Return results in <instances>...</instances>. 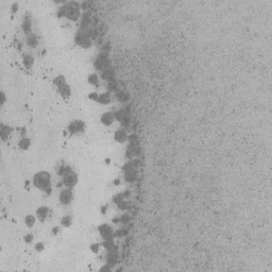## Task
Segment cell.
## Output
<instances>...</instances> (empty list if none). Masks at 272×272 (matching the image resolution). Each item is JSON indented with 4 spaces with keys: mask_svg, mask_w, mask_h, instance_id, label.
<instances>
[{
    "mask_svg": "<svg viewBox=\"0 0 272 272\" xmlns=\"http://www.w3.org/2000/svg\"><path fill=\"white\" fill-rule=\"evenodd\" d=\"M22 30H24V32L27 35L31 34L32 27H31V20H30L29 17H26V18L24 19V22H22Z\"/></svg>",
    "mask_w": 272,
    "mask_h": 272,
    "instance_id": "ac0fdd59",
    "label": "cell"
},
{
    "mask_svg": "<svg viewBox=\"0 0 272 272\" xmlns=\"http://www.w3.org/2000/svg\"><path fill=\"white\" fill-rule=\"evenodd\" d=\"M72 199H74V194H72V191L70 190V188H65L60 193L59 200L63 205H68V204H70Z\"/></svg>",
    "mask_w": 272,
    "mask_h": 272,
    "instance_id": "5b68a950",
    "label": "cell"
},
{
    "mask_svg": "<svg viewBox=\"0 0 272 272\" xmlns=\"http://www.w3.org/2000/svg\"><path fill=\"white\" fill-rule=\"evenodd\" d=\"M108 91H109H109H118V86H117L116 82H114V81L109 82Z\"/></svg>",
    "mask_w": 272,
    "mask_h": 272,
    "instance_id": "f546056e",
    "label": "cell"
},
{
    "mask_svg": "<svg viewBox=\"0 0 272 272\" xmlns=\"http://www.w3.org/2000/svg\"><path fill=\"white\" fill-rule=\"evenodd\" d=\"M91 2H83L81 6H82L83 9H88V7L91 6Z\"/></svg>",
    "mask_w": 272,
    "mask_h": 272,
    "instance_id": "60d3db41",
    "label": "cell"
},
{
    "mask_svg": "<svg viewBox=\"0 0 272 272\" xmlns=\"http://www.w3.org/2000/svg\"><path fill=\"white\" fill-rule=\"evenodd\" d=\"M128 136L129 135L127 134V132L124 131L123 129L117 130L114 133V139L119 144H123L126 143V141H128Z\"/></svg>",
    "mask_w": 272,
    "mask_h": 272,
    "instance_id": "9c48e42d",
    "label": "cell"
},
{
    "mask_svg": "<svg viewBox=\"0 0 272 272\" xmlns=\"http://www.w3.org/2000/svg\"><path fill=\"white\" fill-rule=\"evenodd\" d=\"M95 66L98 69H101V70L105 69L106 66H108V56H106V54H100V56L95 61Z\"/></svg>",
    "mask_w": 272,
    "mask_h": 272,
    "instance_id": "30bf717a",
    "label": "cell"
},
{
    "mask_svg": "<svg viewBox=\"0 0 272 272\" xmlns=\"http://www.w3.org/2000/svg\"><path fill=\"white\" fill-rule=\"evenodd\" d=\"M102 247H103L105 250L108 251H112L113 250V248L115 247V243H114V239L112 238H106V239H103V241H102Z\"/></svg>",
    "mask_w": 272,
    "mask_h": 272,
    "instance_id": "d6986e66",
    "label": "cell"
},
{
    "mask_svg": "<svg viewBox=\"0 0 272 272\" xmlns=\"http://www.w3.org/2000/svg\"><path fill=\"white\" fill-rule=\"evenodd\" d=\"M89 249H91V251L93 252V253H95V254H97L99 252V250H100V244L99 243H91V247H89Z\"/></svg>",
    "mask_w": 272,
    "mask_h": 272,
    "instance_id": "836d02e7",
    "label": "cell"
},
{
    "mask_svg": "<svg viewBox=\"0 0 272 272\" xmlns=\"http://www.w3.org/2000/svg\"><path fill=\"white\" fill-rule=\"evenodd\" d=\"M57 16L62 18L63 16H66V7H61L57 11Z\"/></svg>",
    "mask_w": 272,
    "mask_h": 272,
    "instance_id": "8d00e7d4",
    "label": "cell"
},
{
    "mask_svg": "<svg viewBox=\"0 0 272 272\" xmlns=\"http://www.w3.org/2000/svg\"><path fill=\"white\" fill-rule=\"evenodd\" d=\"M123 230H124V229H120V230H119V231H117L116 233L114 234V235H115V236H117V237H121V236L124 234Z\"/></svg>",
    "mask_w": 272,
    "mask_h": 272,
    "instance_id": "f35d334b",
    "label": "cell"
},
{
    "mask_svg": "<svg viewBox=\"0 0 272 272\" xmlns=\"http://www.w3.org/2000/svg\"><path fill=\"white\" fill-rule=\"evenodd\" d=\"M24 65L27 67V68H31L32 66H33L34 64V59L32 56H30V54H26V56H24Z\"/></svg>",
    "mask_w": 272,
    "mask_h": 272,
    "instance_id": "603a6c76",
    "label": "cell"
},
{
    "mask_svg": "<svg viewBox=\"0 0 272 272\" xmlns=\"http://www.w3.org/2000/svg\"><path fill=\"white\" fill-rule=\"evenodd\" d=\"M116 263V255L114 253H112L111 251H109L108 255H106V264H109V266L114 265Z\"/></svg>",
    "mask_w": 272,
    "mask_h": 272,
    "instance_id": "f1b7e54d",
    "label": "cell"
},
{
    "mask_svg": "<svg viewBox=\"0 0 272 272\" xmlns=\"http://www.w3.org/2000/svg\"><path fill=\"white\" fill-rule=\"evenodd\" d=\"M128 116V115L126 114V112L123 111V109H118V111H116L114 113V117H115V120L117 121H122L124 119V117Z\"/></svg>",
    "mask_w": 272,
    "mask_h": 272,
    "instance_id": "4316f807",
    "label": "cell"
},
{
    "mask_svg": "<svg viewBox=\"0 0 272 272\" xmlns=\"http://www.w3.org/2000/svg\"><path fill=\"white\" fill-rule=\"evenodd\" d=\"M116 98L120 102H126L129 99V95L123 91H116Z\"/></svg>",
    "mask_w": 272,
    "mask_h": 272,
    "instance_id": "cb8c5ba5",
    "label": "cell"
},
{
    "mask_svg": "<svg viewBox=\"0 0 272 272\" xmlns=\"http://www.w3.org/2000/svg\"><path fill=\"white\" fill-rule=\"evenodd\" d=\"M74 39H76V43L83 49L89 48L91 45V39H89L88 35H86L85 33H81V32H80V33H78L76 35Z\"/></svg>",
    "mask_w": 272,
    "mask_h": 272,
    "instance_id": "277c9868",
    "label": "cell"
},
{
    "mask_svg": "<svg viewBox=\"0 0 272 272\" xmlns=\"http://www.w3.org/2000/svg\"><path fill=\"white\" fill-rule=\"evenodd\" d=\"M53 84L57 87V88H60L61 86L67 84L66 83V79H65V77L62 76V74H61V76H56V78L53 79Z\"/></svg>",
    "mask_w": 272,
    "mask_h": 272,
    "instance_id": "ffe728a7",
    "label": "cell"
},
{
    "mask_svg": "<svg viewBox=\"0 0 272 272\" xmlns=\"http://www.w3.org/2000/svg\"><path fill=\"white\" fill-rule=\"evenodd\" d=\"M114 184H116V185H119V184H120V180H115Z\"/></svg>",
    "mask_w": 272,
    "mask_h": 272,
    "instance_id": "7dc6e473",
    "label": "cell"
},
{
    "mask_svg": "<svg viewBox=\"0 0 272 272\" xmlns=\"http://www.w3.org/2000/svg\"><path fill=\"white\" fill-rule=\"evenodd\" d=\"M56 172H57V176H62V178H64V176H66L67 174L71 173L72 170H71V168L69 166L63 165V166H60L59 167V169L56 170Z\"/></svg>",
    "mask_w": 272,
    "mask_h": 272,
    "instance_id": "2e32d148",
    "label": "cell"
},
{
    "mask_svg": "<svg viewBox=\"0 0 272 272\" xmlns=\"http://www.w3.org/2000/svg\"><path fill=\"white\" fill-rule=\"evenodd\" d=\"M24 221H25V224H26L28 228H32V226H34V224H35L36 218L33 215H27L25 217Z\"/></svg>",
    "mask_w": 272,
    "mask_h": 272,
    "instance_id": "44dd1931",
    "label": "cell"
},
{
    "mask_svg": "<svg viewBox=\"0 0 272 272\" xmlns=\"http://www.w3.org/2000/svg\"><path fill=\"white\" fill-rule=\"evenodd\" d=\"M59 91H60V95H61V96L63 97V98H65V99L69 98V97H70V95H71V88H70V86H69L68 84H65V85L60 87Z\"/></svg>",
    "mask_w": 272,
    "mask_h": 272,
    "instance_id": "9a60e30c",
    "label": "cell"
},
{
    "mask_svg": "<svg viewBox=\"0 0 272 272\" xmlns=\"http://www.w3.org/2000/svg\"><path fill=\"white\" fill-rule=\"evenodd\" d=\"M33 240H34V235H33V234L28 233V234H26V235L24 236V241L26 243H33Z\"/></svg>",
    "mask_w": 272,
    "mask_h": 272,
    "instance_id": "4dcf8cb0",
    "label": "cell"
},
{
    "mask_svg": "<svg viewBox=\"0 0 272 272\" xmlns=\"http://www.w3.org/2000/svg\"><path fill=\"white\" fill-rule=\"evenodd\" d=\"M109 271V270H111V266L109 265V264H106L105 266L104 267H102V268H100V271Z\"/></svg>",
    "mask_w": 272,
    "mask_h": 272,
    "instance_id": "ab89813d",
    "label": "cell"
},
{
    "mask_svg": "<svg viewBox=\"0 0 272 272\" xmlns=\"http://www.w3.org/2000/svg\"><path fill=\"white\" fill-rule=\"evenodd\" d=\"M34 249H35L36 252H43L45 250V244H44V243H42V241H38V243H36L35 244H34Z\"/></svg>",
    "mask_w": 272,
    "mask_h": 272,
    "instance_id": "d6a6232c",
    "label": "cell"
},
{
    "mask_svg": "<svg viewBox=\"0 0 272 272\" xmlns=\"http://www.w3.org/2000/svg\"><path fill=\"white\" fill-rule=\"evenodd\" d=\"M113 222H114V223H118V222H120V221H119V217H117V218H114L113 219Z\"/></svg>",
    "mask_w": 272,
    "mask_h": 272,
    "instance_id": "bcb514c9",
    "label": "cell"
},
{
    "mask_svg": "<svg viewBox=\"0 0 272 272\" xmlns=\"http://www.w3.org/2000/svg\"><path fill=\"white\" fill-rule=\"evenodd\" d=\"M18 147L20 150H24V151L29 150V148L31 147V140H30V138H28V137H22L20 140L18 141Z\"/></svg>",
    "mask_w": 272,
    "mask_h": 272,
    "instance_id": "5bb4252c",
    "label": "cell"
},
{
    "mask_svg": "<svg viewBox=\"0 0 272 272\" xmlns=\"http://www.w3.org/2000/svg\"><path fill=\"white\" fill-rule=\"evenodd\" d=\"M113 74V72L109 68H105L103 70H101V78L102 80H111V77Z\"/></svg>",
    "mask_w": 272,
    "mask_h": 272,
    "instance_id": "83f0119b",
    "label": "cell"
},
{
    "mask_svg": "<svg viewBox=\"0 0 272 272\" xmlns=\"http://www.w3.org/2000/svg\"><path fill=\"white\" fill-rule=\"evenodd\" d=\"M130 215H128V214H122V215L119 217V221H120V223L122 224H127L128 222L130 221Z\"/></svg>",
    "mask_w": 272,
    "mask_h": 272,
    "instance_id": "1f68e13d",
    "label": "cell"
},
{
    "mask_svg": "<svg viewBox=\"0 0 272 272\" xmlns=\"http://www.w3.org/2000/svg\"><path fill=\"white\" fill-rule=\"evenodd\" d=\"M71 223H72V218H71V216L66 215V216L62 217V219H61V224L64 226V228H69V226L71 225Z\"/></svg>",
    "mask_w": 272,
    "mask_h": 272,
    "instance_id": "484cf974",
    "label": "cell"
},
{
    "mask_svg": "<svg viewBox=\"0 0 272 272\" xmlns=\"http://www.w3.org/2000/svg\"><path fill=\"white\" fill-rule=\"evenodd\" d=\"M120 123H121V126L123 127V128H127V127H129L130 123H131V118L128 117V116H126V117H124V119L120 122Z\"/></svg>",
    "mask_w": 272,
    "mask_h": 272,
    "instance_id": "d590c367",
    "label": "cell"
},
{
    "mask_svg": "<svg viewBox=\"0 0 272 272\" xmlns=\"http://www.w3.org/2000/svg\"><path fill=\"white\" fill-rule=\"evenodd\" d=\"M124 179H126V181L129 182V183H133L136 179V174L135 172H134V170L126 171V173H124Z\"/></svg>",
    "mask_w": 272,
    "mask_h": 272,
    "instance_id": "d4e9b609",
    "label": "cell"
},
{
    "mask_svg": "<svg viewBox=\"0 0 272 272\" xmlns=\"http://www.w3.org/2000/svg\"><path fill=\"white\" fill-rule=\"evenodd\" d=\"M105 212H106V205H103L101 207V213L102 214H105Z\"/></svg>",
    "mask_w": 272,
    "mask_h": 272,
    "instance_id": "f6af8a7d",
    "label": "cell"
},
{
    "mask_svg": "<svg viewBox=\"0 0 272 272\" xmlns=\"http://www.w3.org/2000/svg\"><path fill=\"white\" fill-rule=\"evenodd\" d=\"M44 193L46 194L47 196H49V194H51V193H52V188H51V187H49V188H47L46 190L44 191Z\"/></svg>",
    "mask_w": 272,
    "mask_h": 272,
    "instance_id": "7bdbcfd3",
    "label": "cell"
},
{
    "mask_svg": "<svg viewBox=\"0 0 272 272\" xmlns=\"http://www.w3.org/2000/svg\"><path fill=\"white\" fill-rule=\"evenodd\" d=\"M17 10H18V4L15 2V3L12 4V12H16Z\"/></svg>",
    "mask_w": 272,
    "mask_h": 272,
    "instance_id": "b9f144b4",
    "label": "cell"
},
{
    "mask_svg": "<svg viewBox=\"0 0 272 272\" xmlns=\"http://www.w3.org/2000/svg\"><path fill=\"white\" fill-rule=\"evenodd\" d=\"M49 215V208L47 207V206H39L38 208L36 209V216L38 217V219L41 220L42 222L46 220V218L48 217Z\"/></svg>",
    "mask_w": 272,
    "mask_h": 272,
    "instance_id": "8fae6325",
    "label": "cell"
},
{
    "mask_svg": "<svg viewBox=\"0 0 272 272\" xmlns=\"http://www.w3.org/2000/svg\"><path fill=\"white\" fill-rule=\"evenodd\" d=\"M88 99L91 101H95V102H98V99H99V94L96 93V91H93V93H91L88 95Z\"/></svg>",
    "mask_w": 272,
    "mask_h": 272,
    "instance_id": "e575fe53",
    "label": "cell"
},
{
    "mask_svg": "<svg viewBox=\"0 0 272 272\" xmlns=\"http://www.w3.org/2000/svg\"><path fill=\"white\" fill-rule=\"evenodd\" d=\"M109 102H111V94L109 91H104V93L99 95L98 103L102 104V105H108Z\"/></svg>",
    "mask_w": 272,
    "mask_h": 272,
    "instance_id": "4fadbf2b",
    "label": "cell"
},
{
    "mask_svg": "<svg viewBox=\"0 0 272 272\" xmlns=\"http://www.w3.org/2000/svg\"><path fill=\"white\" fill-rule=\"evenodd\" d=\"M62 183H63V185L66 186L67 188H71V187H74L78 183V176H77L76 173H74V172H71V173L67 174L66 176H64Z\"/></svg>",
    "mask_w": 272,
    "mask_h": 272,
    "instance_id": "52a82bcc",
    "label": "cell"
},
{
    "mask_svg": "<svg viewBox=\"0 0 272 272\" xmlns=\"http://www.w3.org/2000/svg\"><path fill=\"white\" fill-rule=\"evenodd\" d=\"M59 232H60V230H59V228H57V226H56V228L52 229V234H53V235H56V234L59 233Z\"/></svg>",
    "mask_w": 272,
    "mask_h": 272,
    "instance_id": "ee69618b",
    "label": "cell"
},
{
    "mask_svg": "<svg viewBox=\"0 0 272 272\" xmlns=\"http://www.w3.org/2000/svg\"><path fill=\"white\" fill-rule=\"evenodd\" d=\"M0 97H1V105H3V104L6 103V101H7L6 94H4L3 91H1V94H0Z\"/></svg>",
    "mask_w": 272,
    "mask_h": 272,
    "instance_id": "74e56055",
    "label": "cell"
},
{
    "mask_svg": "<svg viewBox=\"0 0 272 272\" xmlns=\"http://www.w3.org/2000/svg\"><path fill=\"white\" fill-rule=\"evenodd\" d=\"M69 20L77 21L80 17V7L77 2H69L66 6V16Z\"/></svg>",
    "mask_w": 272,
    "mask_h": 272,
    "instance_id": "7a4b0ae2",
    "label": "cell"
},
{
    "mask_svg": "<svg viewBox=\"0 0 272 272\" xmlns=\"http://www.w3.org/2000/svg\"><path fill=\"white\" fill-rule=\"evenodd\" d=\"M33 184L36 188L45 191L47 188L51 187V174L48 171H39L34 174Z\"/></svg>",
    "mask_w": 272,
    "mask_h": 272,
    "instance_id": "6da1fadb",
    "label": "cell"
},
{
    "mask_svg": "<svg viewBox=\"0 0 272 272\" xmlns=\"http://www.w3.org/2000/svg\"><path fill=\"white\" fill-rule=\"evenodd\" d=\"M98 232H99L100 236L103 239L111 238V237H113V235H114L113 229H112V226L109 225V224H108V223L100 224V225L98 226Z\"/></svg>",
    "mask_w": 272,
    "mask_h": 272,
    "instance_id": "8992f818",
    "label": "cell"
},
{
    "mask_svg": "<svg viewBox=\"0 0 272 272\" xmlns=\"http://www.w3.org/2000/svg\"><path fill=\"white\" fill-rule=\"evenodd\" d=\"M11 127L7 126V124H2L1 129H0V136H1V139L3 141H7V139L10 138V135H11Z\"/></svg>",
    "mask_w": 272,
    "mask_h": 272,
    "instance_id": "7c38bea8",
    "label": "cell"
},
{
    "mask_svg": "<svg viewBox=\"0 0 272 272\" xmlns=\"http://www.w3.org/2000/svg\"><path fill=\"white\" fill-rule=\"evenodd\" d=\"M87 82H88L91 85L94 86H98L99 84V77L97 74H91L87 78Z\"/></svg>",
    "mask_w": 272,
    "mask_h": 272,
    "instance_id": "7402d4cb",
    "label": "cell"
},
{
    "mask_svg": "<svg viewBox=\"0 0 272 272\" xmlns=\"http://www.w3.org/2000/svg\"><path fill=\"white\" fill-rule=\"evenodd\" d=\"M37 44H38L37 37L34 35L33 33L29 34V35L27 36V45H28L30 48H35V47L37 46Z\"/></svg>",
    "mask_w": 272,
    "mask_h": 272,
    "instance_id": "e0dca14e",
    "label": "cell"
},
{
    "mask_svg": "<svg viewBox=\"0 0 272 272\" xmlns=\"http://www.w3.org/2000/svg\"><path fill=\"white\" fill-rule=\"evenodd\" d=\"M100 121H101V123L105 127L112 126L115 121L114 113H112V112H105V113H103L100 117Z\"/></svg>",
    "mask_w": 272,
    "mask_h": 272,
    "instance_id": "ba28073f",
    "label": "cell"
},
{
    "mask_svg": "<svg viewBox=\"0 0 272 272\" xmlns=\"http://www.w3.org/2000/svg\"><path fill=\"white\" fill-rule=\"evenodd\" d=\"M86 126L85 122L80 120V119H76V120L71 121L70 123L68 124V132L71 134V135H76V134H80L82 132H84Z\"/></svg>",
    "mask_w": 272,
    "mask_h": 272,
    "instance_id": "3957f363",
    "label": "cell"
}]
</instances>
